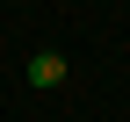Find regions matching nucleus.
<instances>
[{
  "label": "nucleus",
  "mask_w": 130,
  "mask_h": 122,
  "mask_svg": "<svg viewBox=\"0 0 130 122\" xmlns=\"http://www.w3.org/2000/svg\"><path fill=\"white\" fill-rule=\"evenodd\" d=\"M29 86H36V94L65 86V57H58V50H36V57H29Z\"/></svg>",
  "instance_id": "1"
}]
</instances>
